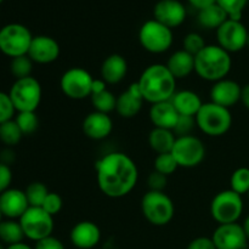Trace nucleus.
Returning a JSON list of instances; mask_svg holds the SVG:
<instances>
[{
  "label": "nucleus",
  "mask_w": 249,
  "mask_h": 249,
  "mask_svg": "<svg viewBox=\"0 0 249 249\" xmlns=\"http://www.w3.org/2000/svg\"><path fill=\"white\" fill-rule=\"evenodd\" d=\"M95 169L97 186L109 198L128 196L138 184V165L124 152L107 153L97 160Z\"/></svg>",
  "instance_id": "obj_1"
},
{
  "label": "nucleus",
  "mask_w": 249,
  "mask_h": 249,
  "mask_svg": "<svg viewBox=\"0 0 249 249\" xmlns=\"http://www.w3.org/2000/svg\"><path fill=\"white\" fill-rule=\"evenodd\" d=\"M136 83L143 100L151 105L169 101L177 92V79L162 63H153L146 67Z\"/></svg>",
  "instance_id": "obj_2"
},
{
  "label": "nucleus",
  "mask_w": 249,
  "mask_h": 249,
  "mask_svg": "<svg viewBox=\"0 0 249 249\" xmlns=\"http://www.w3.org/2000/svg\"><path fill=\"white\" fill-rule=\"evenodd\" d=\"M231 53L215 45H206V48L195 56V73L201 79L215 83L225 79L232 67Z\"/></svg>",
  "instance_id": "obj_3"
},
{
  "label": "nucleus",
  "mask_w": 249,
  "mask_h": 249,
  "mask_svg": "<svg viewBox=\"0 0 249 249\" xmlns=\"http://www.w3.org/2000/svg\"><path fill=\"white\" fill-rule=\"evenodd\" d=\"M195 118L197 128L212 138L225 135L232 126V116L230 109L219 106L214 102L203 104Z\"/></svg>",
  "instance_id": "obj_4"
},
{
  "label": "nucleus",
  "mask_w": 249,
  "mask_h": 249,
  "mask_svg": "<svg viewBox=\"0 0 249 249\" xmlns=\"http://www.w3.org/2000/svg\"><path fill=\"white\" fill-rule=\"evenodd\" d=\"M141 212L151 225L165 226L174 218L175 206L164 191L148 190L141 198Z\"/></svg>",
  "instance_id": "obj_5"
},
{
  "label": "nucleus",
  "mask_w": 249,
  "mask_h": 249,
  "mask_svg": "<svg viewBox=\"0 0 249 249\" xmlns=\"http://www.w3.org/2000/svg\"><path fill=\"white\" fill-rule=\"evenodd\" d=\"M16 112H36L41 102L43 90L34 77L16 79L9 91Z\"/></svg>",
  "instance_id": "obj_6"
},
{
  "label": "nucleus",
  "mask_w": 249,
  "mask_h": 249,
  "mask_svg": "<svg viewBox=\"0 0 249 249\" xmlns=\"http://www.w3.org/2000/svg\"><path fill=\"white\" fill-rule=\"evenodd\" d=\"M243 198L232 190H224L216 194L211 202V215L219 225L237 223L242 216Z\"/></svg>",
  "instance_id": "obj_7"
},
{
  "label": "nucleus",
  "mask_w": 249,
  "mask_h": 249,
  "mask_svg": "<svg viewBox=\"0 0 249 249\" xmlns=\"http://www.w3.org/2000/svg\"><path fill=\"white\" fill-rule=\"evenodd\" d=\"M139 41L146 51L151 53H167L173 45V29L160 23L155 18L146 21L139 31Z\"/></svg>",
  "instance_id": "obj_8"
},
{
  "label": "nucleus",
  "mask_w": 249,
  "mask_h": 249,
  "mask_svg": "<svg viewBox=\"0 0 249 249\" xmlns=\"http://www.w3.org/2000/svg\"><path fill=\"white\" fill-rule=\"evenodd\" d=\"M33 36L21 23H9L0 28V51L9 57H18L28 53Z\"/></svg>",
  "instance_id": "obj_9"
},
{
  "label": "nucleus",
  "mask_w": 249,
  "mask_h": 249,
  "mask_svg": "<svg viewBox=\"0 0 249 249\" xmlns=\"http://www.w3.org/2000/svg\"><path fill=\"white\" fill-rule=\"evenodd\" d=\"M24 236L28 240L38 242L44 238L53 236V216L41 207H29L26 213L18 219Z\"/></svg>",
  "instance_id": "obj_10"
},
{
  "label": "nucleus",
  "mask_w": 249,
  "mask_h": 249,
  "mask_svg": "<svg viewBox=\"0 0 249 249\" xmlns=\"http://www.w3.org/2000/svg\"><path fill=\"white\" fill-rule=\"evenodd\" d=\"M181 168H195L206 158V146L203 141L195 135L177 138L170 152Z\"/></svg>",
  "instance_id": "obj_11"
},
{
  "label": "nucleus",
  "mask_w": 249,
  "mask_h": 249,
  "mask_svg": "<svg viewBox=\"0 0 249 249\" xmlns=\"http://www.w3.org/2000/svg\"><path fill=\"white\" fill-rule=\"evenodd\" d=\"M94 78L82 67H72L66 71L60 79V88L65 96L72 100H84L91 96Z\"/></svg>",
  "instance_id": "obj_12"
},
{
  "label": "nucleus",
  "mask_w": 249,
  "mask_h": 249,
  "mask_svg": "<svg viewBox=\"0 0 249 249\" xmlns=\"http://www.w3.org/2000/svg\"><path fill=\"white\" fill-rule=\"evenodd\" d=\"M216 41L229 53H235L247 46L248 29L242 21L229 18L216 29Z\"/></svg>",
  "instance_id": "obj_13"
},
{
  "label": "nucleus",
  "mask_w": 249,
  "mask_h": 249,
  "mask_svg": "<svg viewBox=\"0 0 249 249\" xmlns=\"http://www.w3.org/2000/svg\"><path fill=\"white\" fill-rule=\"evenodd\" d=\"M216 249H245L248 247V237L243 226L238 223L218 225L212 236Z\"/></svg>",
  "instance_id": "obj_14"
},
{
  "label": "nucleus",
  "mask_w": 249,
  "mask_h": 249,
  "mask_svg": "<svg viewBox=\"0 0 249 249\" xmlns=\"http://www.w3.org/2000/svg\"><path fill=\"white\" fill-rule=\"evenodd\" d=\"M186 15V7L179 0H160L153 7V18L170 29L181 26Z\"/></svg>",
  "instance_id": "obj_15"
},
{
  "label": "nucleus",
  "mask_w": 249,
  "mask_h": 249,
  "mask_svg": "<svg viewBox=\"0 0 249 249\" xmlns=\"http://www.w3.org/2000/svg\"><path fill=\"white\" fill-rule=\"evenodd\" d=\"M60 44L56 39L49 36H33L27 55L34 63L49 65L60 57Z\"/></svg>",
  "instance_id": "obj_16"
},
{
  "label": "nucleus",
  "mask_w": 249,
  "mask_h": 249,
  "mask_svg": "<svg viewBox=\"0 0 249 249\" xmlns=\"http://www.w3.org/2000/svg\"><path fill=\"white\" fill-rule=\"evenodd\" d=\"M241 92H242V87L237 82L225 78L213 83L209 96H211V102L230 109L241 101Z\"/></svg>",
  "instance_id": "obj_17"
},
{
  "label": "nucleus",
  "mask_w": 249,
  "mask_h": 249,
  "mask_svg": "<svg viewBox=\"0 0 249 249\" xmlns=\"http://www.w3.org/2000/svg\"><path fill=\"white\" fill-rule=\"evenodd\" d=\"M143 102L145 100H143L138 83H133L131 85H129L125 91L117 96L116 112L122 118H134L142 109Z\"/></svg>",
  "instance_id": "obj_18"
},
{
  "label": "nucleus",
  "mask_w": 249,
  "mask_h": 249,
  "mask_svg": "<svg viewBox=\"0 0 249 249\" xmlns=\"http://www.w3.org/2000/svg\"><path fill=\"white\" fill-rule=\"evenodd\" d=\"M72 245L78 249H92L101 240V230L95 223L89 220L75 224L70 233Z\"/></svg>",
  "instance_id": "obj_19"
},
{
  "label": "nucleus",
  "mask_w": 249,
  "mask_h": 249,
  "mask_svg": "<svg viewBox=\"0 0 249 249\" xmlns=\"http://www.w3.org/2000/svg\"><path fill=\"white\" fill-rule=\"evenodd\" d=\"M82 129L87 138L100 141L111 135L113 130V122L109 114L94 111L85 117Z\"/></svg>",
  "instance_id": "obj_20"
},
{
  "label": "nucleus",
  "mask_w": 249,
  "mask_h": 249,
  "mask_svg": "<svg viewBox=\"0 0 249 249\" xmlns=\"http://www.w3.org/2000/svg\"><path fill=\"white\" fill-rule=\"evenodd\" d=\"M29 208L28 199L24 191L18 189H9L0 195V211L7 219H19Z\"/></svg>",
  "instance_id": "obj_21"
},
{
  "label": "nucleus",
  "mask_w": 249,
  "mask_h": 249,
  "mask_svg": "<svg viewBox=\"0 0 249 249\" xmlns=\"http://www.w3.org/2000/svg\"><path fill=\"white\" fill-rule=\"evenodd\" d=\"M179 116L180 114L178 113L172 100L151 105L148 112V117L151 123L153 124V128L168 129V130H173L175 128Z\"/></svg>",
  "instance_id": "obj_22"
},
{
  "label": "nucleus",
  "mask_w": 249,
  "mask_h": 249,
  "mask_svg": "<svg viewBox=\"0 0 249 249\" xmlns=\"http://www.w3.org/2000/svg\"><path fill=\"white\" fill-rule=\"evenodd\" d=\"M100 73L107 85L119 84L128 73V62L119 53H112L104 60Z\"/></svg>",
  "instance_id": "obj_23"
},
{
  "label": "nucleus",
  "mask_w": 249,
  "mask_h": 249,
  "mask_svg": "<svg viewBox=\"0 0 249 249\" xmlns=\"http://www.w3.org/2000/svg\"><path fill=\"white\" fill-rule=\"evenodd\" d=\"M165 66L175 79H184L195 72V56L181 49L169 56Z\"/></svg>",
  "instance_id": "obj_24"
},
{
  "label": "nucleus",
  "mask_w": 249,
  "mask_h": 249,
  "mask_svg": "<svg viewBox=\"0 0 249 249\" xmlns=\"http://www.w3.org/2000/svg\"><path fill=\"white\" fill-rule=\"evenodd\" d=\"M172 102L180 116L196 117L203 106L201 96L192 90H180L172 97Z\"/></svg>",
  "instance_id": "obj_25"
},
{
  "label": "nucleus",
  "mask_w": 249,
  "mask_h": 249,
  "mask_svg": "<svg viewBox=\"0 0 249 249\" xmlns=\"http://www.w3.org/2000/svg\"><path fill=\"white\" fill-rule=\"evenodd\" d=\"M177 136L173 130L160 128H153L148 135V145L151 150L155 151L157 155L162 153H170L174 146Z\"/></svg>",
  "instance_id": "obj_26"
},
{
  "label": "nucleus",
  "mask_w": 249,
  "mask_h": 249,
  "mask_svg": "<svg viewBox=\"0 0 249 249\" xmlns=\"http://www.w3.org/2000/svg\"><path fill=\"white\" fill-rule=\"evenodd\" d=\"M228 19V14L218 4H213L206 9L199 10L197 14V22L204 29L216 31Z\"/></svg>",
  "instance_id": "obj_27"
},
{
  "label": "nucleus",
  "mask_w": 249,
  "mask_h": 249,
  "mask_svg": "<svg viewBox=\"0 0 249 249\" xmlns=\"http://www.w3.org/2000/svg\"><path fill=\"white\" fill-rule=\"evenodd\" d=\"M23 238H26V236H24L19 221L7 219L0 223V241L5 245H17V243L23 242Z\"/></svg>",
  "instance_id": "obj_28"
},
{
  "label": "nucleus",
  "mask_w": 249,
  "mask_h": 249,
  "mask_svg": "<svg viewBox=\"0 0 249 249\" xmlns=\"http://www.w3.org/2000/svg\"><path fill=\"white\" fill-rule=\"evenodd\" d=\"M90 101H91L94 111L101 112V113L109 114L111 112L116 111L117 105V96L108 89L104 90L97 94H92L90 96Z\"/></svg>",
  "instance_id": "obj_29"
},
{
  "label": "nucleus",
  "mask_w": 249,
  "mask_h": 249,
  "mask_svg": "<svg viewBox=\"0 0 249 249\" xmlns=\"http://www.w3.org/2000/svg\"><path fill=\"white\" fill-rule=\"evenodd\" d=\"M23 138L21 129L17 125L16 121L11 119L0 125V141L4 143L6 147H14L21 141Z\"/></svg>",
  "instance_id": "obj_30"
},
{
  "label": "nucleus",
  "mask_w": 249,
  "mask_h": 249,
  "mask_svg": "<svg viewBox=\"0 0 249 249\" xmlns=\"http://www.w3.org/2000/svg\"><path fill=\"white\" fill-rule=\"evenodd\" d=\"M49 190L43 182L40 181H33L27 186L24 190L27 199H28L29 207H41L43 206L44 201L48 197Z\"/></svg>",
  "instance_id": "obj_31"
},
{
  "label": "nucleus",
  "mask_w": 249,
  "mask_h": 249,
  "mask_svg": "<svg viewBox=\"0 0 249 249\" xmlns=\"http://www.w3.org/2000/svg\"><path fill=\"white\" fill-rule=\"evenodd\" d=\"M34 62L31 60L28 55L18 56V57L11 58L10 63V71L11 74L16 79H22V78L31 77L32 71H33Z\"/></svg>",
  "instance_id": "obj_32"
},
{
  "label": "nucleus",
  "mask_w": 249,
  "mask_h": 249,
  "mask_svg": "<svg viewBox=\"0 0 249 249\" xmlns=\"http://www.w3.org/2000/svg\"><path fill=\"white\" fill-rule=\"evenodd\" d=\"M230 190L236 194L247 195L249 192V168L241 167L232 173L230 178Z\"/></svg>",
  "instance_id": "obj_33"
},
{
  "label": "nucleus",
  "mask_w": 249,
  "mask_h": 249,
  "mask_svg": "<svg viewBox=\"0 0 249 249\" xmlns=\"http://www.w3.org/2000/svg\"><path fill=\"white\" fill-rule=\"evenodd\" d=\"M15 121L23 135H32L39 128V118L36 112H18Z\"/></svg>",
  "instance_id": "obj_34"
},
{
  "label": "nucleus",
  "mask_w": 249,
  "mask_h": 249,
  "mask_svg": "<svg viewBox=\"0 0 249 249\" xmlns=\"http://www.w3.org/2000/svg\"><path fill=\"white\" fill-rule=\"evenodd\" d=\"M249 0H216V4L228 14L229 18L242 21V15Z\"/></svg>",
  "instance_id": "obj_35"
},
{
  "label": "nucleus",
  "mask_w": 249,
  "mask_h": 249,
  "mask_svg": "<svg viewBox=\"0 0 249 249\" xmlns=\"http://www.w3.org/2000/svg\"><path fill=\"white\" fill-rule=\"evenodd\" d=\"M153 168L156 172L162 173L165 177H169L173 173L177 172L179 168L177 160H174L172 153H162V155H157L153 162Z\"/></svg>",
  "instance_id": "obj_36"
},
{
  "label": "nucleus",
  "mask_w": 249,
  "mask_h": 249,
  "mask_svg": "<svg viewBox=\"0 0 249 249\" xmlns=\"http://www.w3.org/2000/svg\"><path fill=\"white\" fill-rule=\"evenodd\" d=\"M206 45L207 44L203 36L199 33H196V32H191V33L186 34L184 40H182V50L191 53L192 56L198 55L206 48Z\"/></svg>",
  "instance_id": "obj_37"
},
{
  "label": "nucleus",
  "mask_w": 249,
  "mask_h": 249,
  "mask_svg": "<svg viewBox=\"0 0 249 249\" xmlns=\"http://www.w3.org/2000/svg\"><path fill=\"white\" fill-rule=\"evenodd\" d=\"M195 128H197L196 118L195 117L179 116L177 125L173 129V133L175 134L177 138H181V136L192 135V131H194Z\"/></svg>",
  "instance_id": "obj_38"
},
{
  "label": "nucleus",
  "mask_w": 249,
  "mask_h": 249,
  "mask_svg": "<svg viewBox=\"0 0 249 249\" xmlns=\"http://www.w3.org/2000/svg\"><path fill=\"white\" fill-rule=\"evenodd\" d=\"M15 112L16 109H15L9 94L0 91V125L5 122L14 119Z\"/></svg>",
  "instance_id": "obj_39"
},
{
  "label": "nucleus",
  "mask_w": 249,
  "mask_h": 249,
  "mask_svg": "<svg viewBox=\"0 0 249 249\" xmlns=\"http://www.w3.org/2000/svg\"><path fill=\"white\" fill-rule=\"evenodd\" d=\"M62 206L63 201L62 198H61L60 195L56 194V192H49L48 197H46L45 201H44L41 208L45 212H48L50 215L55 216L60 213L61 209H62Z\"/></svg>",
  "instance_id": "obj_40"
},
{
  "label": "nucleus",
  "mask_w": 249,
  "mask_h": 249,
  "mask_svg": "<svg viewBox=\"0 0 249 249\" xmlns=\"http://www.w3.org/2000/svg\"><path fill=\"white\" fill-rule=\"evenodd\" d=\"M168 184V177L153 170L147 178V186L151 191H164Z\"/></svg>",
  "instance_id": "obj_41"
},
{
  "label": "nucleus",
  "mask_w": 249,
  "mask_h": 249,
  "mask_svg": "<svg viewBox=\"0 0 249 249\" xmlns=\"http://www.w3.org/2000/svg\"><path fill=\"white\" fill-rule=\"evenodd\" d=\"M12 182V172L9 165L0 162V195L10 189Z\"/></svg>",
  "instance_id": "obj_42"
},
{
  "label": "nucleus",
  "mask_w": 249,
  "mask_h": 249,
  "mask_svg": "<svg viewBox=\"0 0 249 249\" xmlns=\"http://www.w3.org/2000/svg\"><path fill=\"white\" fill-rule=\"evenodd\" d=\"M34 249H66L65 245L61 242L58 238L53 237V236H49V237L44 238V240L36 242Z\"/></svg>",
  "instance_id": "obj_43"
},
{
  "label": "nucleus",
  "mask_w": 249,
  "mask_h": 249,
  "mask_svg": "<svg viewBox=\"0 0 249 249\" xmlns=\"http://www.w3.org/2000/svg\"><path fill=\"white\" fill-rule=\"evenodd\" d=\"M186 249H216L212 237H197L189 243Z\"/></svg>",
  "instance_id": "obj_44"
},
{
  "label": "nucleus",
  "mask_w": 249,
  "mask_h": 249,
  "mask_svg": "<svg viewBox=\"0 0 249 249\" xmlns=\"http://www.w3.org/2000/svg\"><path fill=\"white\" fill-rule=\"evenodd\" d=\"M16 160V156H15V152L11 150V147H6L0 152V162L4 163L6 165H11L12 163Z\"/></svg>",
  "instance_id": "obj_45"
},
{
  "label": "nucleus",
  "mask_w": 249,
  "mask_h": 249,
  "mask_svg": "<svg viewBox=\"0 0 249 249\" xmlns=\"http://www.w3.org/2000/svg\"><path fill=\"white\" fill-rule=\"evenodd\" d=\"M189 4L191 5L192 7L199 11V10H203L206 7L211 6V5L216 4V0H187Z\"/></svg>",
  "instance_id": "obj_46"
},
{
  "label": "nucleus",
  "mask_w": 249,
  "mask_h": 249,
  "mask_svg": "<svg viewBox=\"0 0 249 249\" xmlns=\"http://www.w3.org/2000/svg\"><path fill=\"white\" fill-rule=\"evenodd\" d=\"M107 89V84L102 79H94L92 83V89H91V95L97 94V92H101L104 90Z\"/></svg>",
  "instance_id": "obj_47"
},
{
  "label": "nucleus",
  "mask_w": 249,
  "mask_h": 249,
  "mask_svg": "<svg viewBox=\"0 0 249 249\" xmlns=\"http://www.w3.org/2000/svg\"><path fill=\"white\" fill-rule=\"evenodd\" d=\"M241 102H242L243 106H245L246 108L249 111V83L242 87V92H241Z\"/></svg>",
  "instance_id": "obj_48"
},
{
  "label": "nucleus",
  "mask_w": 249,
  "mask_h": 249,
  "mask_svg": "<svg viewBox=\"0 0 249 249\" xmlns=\"http://www.w3.org/2000/svg\"><path fill=\"white\" fill-rule=\"evenodd\" d=\"M6 249H34L32 248L31 246L26 245V243L21 242V243H17V245H12V246H7Z\"/></svg>",
  "instance_id": "obj_49"
},
{
  "label": "nucleus",
  "mask_w": 249,
  "mask_h": 249,
  "mask_svg": "<svg viewBox=\"0 0 249 249\" xmlns=\"http://www.w3.org/2000/svg\"><path fill=\"white\" fill-rule=\"evenodd\" d=\"M242 226H243V230H245L246 235H247V237H248V240H249V214H248L247 218L245 219V221H243Z\"/></svg>",
  "instance_id": "obj_50"
},
{
  "label": "nucleus",
  "mask_w": 249,
  "mask_h": 249,
  "mask_svg": "<svg viewBox=\"0 0 249 249\" xmlns=\"http://www.w3.org/2000/svg\"><path fill=\"white\" fill-rule=\"evenodd\" d=\"M2 221V213H1V211H0V223H1Z\"/></svg>",
  "instance_id": "obj_51"
},
{
  "label": "nucleus",
  "mask_w": 249,
  "mask_h": 249,
  "mask_svg": "<svg viewBox=\"0 0 249 249\" xmlns=\"http://www.w3.org/2000/svg\"><path fill=\"white\" fill-rule=\"evenodd\" d=\"M0 249H6V248H4V246H2L1 242H0Z\"/></svg>",
  "instance_id": "obj_52"
},
{
  "label": "nucleus",
  "mask_w": 249,
  "mask_h": 249,
  "mask_svg": "<svg viewBox=\"0 0 249 249\" xmlns=\"http://www.w3.org/2000/svg\"><path fill=\"white\" fill-rule=\"evenodd\" d=\"M247 46L249 48V33H248V39H247Z\"/></svg>",
  "instance_id": "obj_53"
},
{
  "label": "nucleus",
  "mask_w": 249,
  "mask_h": 249,
  "mask_svg": "<svg viewBox=\"0 0 249 249\" xmlns=\"http://www.w3.org/2000/svg\"><path fill=\"white\" fill-rule=\"evenodd\" d=\"M2 1H4V0H0V4H1V2H2Z\"/></svg>",
  "instance_id": "obj_54"
},
{
  "label": "nucleus",
  "mask_w": 249,
  "mask_h": 249,
  "mask_svg": "<svg viewBox=\"0 0 249 249\" xmlns=\"http://www.w3.org/2000/svg\"><path fill=\"white\" fill-rule=\"evenodd\" d=\"M247 196H248V198H249V192H248V194H247Z\"/></svg>",
  "instance_id": "obj_55"
},
{
  "label": "nucleus",
  "mask_w": 249,
  "mask_h": 249,
  "mask_svg": "<svg viewBox=\"0 0 249 249\" xmlns=\"http://www.w3.org/2000/svg\"><path fill=\"white\" fill-rule=\"evenodd\" d=\"M245 249H249V248H248V247H247V248H245Z\"/></svg>",
  "instance_id": "obj_56"
}]
</instances>
